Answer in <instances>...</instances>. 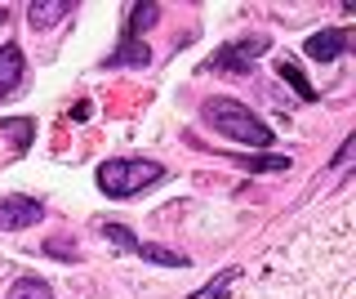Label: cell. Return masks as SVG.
Here are the masks:
<instances>
[{
	"label": "cell",
	"mask_w": 356,
	"mask_h": 299,
	"mask_svg": "<svg viewBox=\"0 0 356 299\" xmlns=\"http://www.w3.org/2000/svg\"><path fill=\"white\" fill-rule=\"evenodd\" d=\"M200 116H205L222 139L250 143V148H267V143H272V130H267L245 103H236V98H209V103L200 107Z\"/></svg>",
	"instance_id": "obj_1"
},
{
	"label": "cell",
	"mask_w": 356,
	"mask_h": 299,
	"mask_svg": "<svg viewBox=\"0 0 356 299\" xmlns=\"http://www.w3.org/2000/svg\"><path fill=\"white\" fill-rule=\"evenodd\" d=\"M161 165L156 161H129V157H120V161H103L98 165V187H103L107 197H134V192H143L147 183L161 179Z\"/></svg>",
	"instance_id": "obj_2"
},
{
	"label": "cell",
	"mask_w": 356,
	"mask_h": 299,
	"mask_svg": "<svg viewBox=\"0 0 356 299\" xmlns=\"http://www.w3.org/2000/svg\"><path fill=\"white\" fill-rule=\"evenodd\" d=\"M103 237H107V241H116L120 250L138 254V259L161 263V268H187V254H178V250H170V246H156V241H138L125 224H107V228H103Z\"/></svg>",
	"instance_id": "obj_3"
},
{
	"label": "cell",
	"mask_w": 356,
	"mask_h": 299,
	"mask_svg": "<svg viewBox=\"0 0 356 299\" xmlns=\"http://www.w3.org/2000/svg\"><path fill=\"white\" fill-rule=\"evenodd\" d=\"M44 219V206L36 197H0V232H22Z\"/></svg>",
	"instance_id": "obj_4"
},
{
	"label": "cell",
	"mask_w": 356,
	"mask_h": 299,
	"mask_svg": "<svg viewBox=\"0 0 356 299\" xmlns=\"http://www.w3.org/2000/svg\"><path fill=\"white\" fill-rule=\"evenodd\" d=\"M22 72H27V63H22V49H18V45H5V49H0V98L18 94Z\"/></svg>",
	"instance_id": "obj_5"
},
{
	"label": "cell",
	"mask_w": 356,
	"mask_h": 299,
	"mask_svg": "<svg viewBox=\"0 0 356 299\" xmlns=\"http://www.w3.org/2000/svg\"><path fill=\"white\" fill-rule=\"evenodd\" d=\"M348 49V31H339V27H330V31H316V36L307 40V54L316 63H330V59H339V54Z\"/></svg>",
	"instance_id": "obj_6"
},
{
	"label": "cell",
	"mask_w": 356,
	"mask_h": 299,
	"mask_svg": "<svg viewBox=\"0 0 356 299\" xmlns=\"http://www.w3.org/2000/svg\"><path fill=\"white\" fill-rule=\"evenodd\" d=\"M67 14H72V5H67V0H31V5H27V23L31 27H54Z\"/></svg>",
	"instance_id": "obj_7"
},
{
	"label": "cell",
	"mask_w": 356,
	"mask_h": 299,
	"mask_svg": "<svg viewBox=\"0 0 356 299\" xmlns=\"http://www.w3.org/2000/svg\"><path fill=\"white\" fill-rule=\"evenodd\" d=\"M147 59H152L147 45H138V40H129V36H125V40H120V49L107 59V68H120V63H129V68H147Z\"/></svg>",
	"instance_id": "obj_8"
},
{
	"label": "cell",
	"mask_w": 356,
	"mask_h": 299,
	"mask_svg": "<svg viewBox=\"0 0 356 299\" xmlns=\"http://www.w3.org/2000/svg\"><path fill=\"white\" fill-rule=\"evenodd\" d=\"M0 130L9 135V143H14V152H27V148H31V139H36V125H31L27 116H14V121H5Z\"/></svg>",
	"instance_id": "obj_9"
},
{
	"label": "cell",
	"mask_w": 356,
	"mask_h": 299,
	"mask_svg": "<svg viewBox=\"0 0 356 299\" xmlns=\"http://www.w3.org/2000/svg\"><path fill=\"white\" fill-rule=\"evenodd\" d=\"M156 14H161V5H152V0H147V5H134V9H129V27H125V36L134 40L138 31H147V27L156 23Z\"/></svg>",
	"instance_id": "obj_10"
},
{
	"label": "cell",
	"mask_w": 356,
	"mask_h": 299,
	"mask_svg": "<svg viewBox=\"0 0 356 299\" xmlns=\"http://www.w3.org/2000/svg\"><path fill=\"white\" fill-rule=\"evenodd\" d=\"M49 282H40V277H22V282L9 286V299H49Z\"/></svg>",
	"instance_id": "obj_11"
},
{
	"label": "cell",
	"mask_w": 356,
	"mask_h": 299,
	"mask_svg": "<svg viewBox=\"0 0 356 299\" xmlns=\"http://www.w3.org/2000/svg\"><path fill=\"white\" fill-rule=\"evenodd\" d=\"M281 76H285V81L298 90V98H316V90H312V81L303 76V68H298L294 59H281Z\"/></svg>",
	"instance_id": "obj_12"
},
{
	"label": "cell",
	"mask_w": 356,
	"mask_h": 299,
	"mask_svg": "<svg viewBox=\"0 0 356 299\" xmlns=\"http://www.w3.org/2000/svg\"><path fill=\"white\" fill-rule=\"evenodd\" d=\"M232 282H236V268H222V273H218V282L200 286V291H196V295H187V299H222V295H227V286H232Z\"/></svg>",
	"instance_id": "obj_13"
},
{
	"label": "cell",
	"mask_w": 356,
	"mask_h": 299,
	"mask_svg": "<svg viewBox=\"0 0 356 299\" xmlns=\"http://www.w3.org/2000/svg\"><path fill=\"white\" fill-rule=\"evenodd\" d=\"M241 165H245V170H289V157H276V152H272V157H254V161L245 157Z\"/></svg>",
	"instance_id": "obj_14"
},
{
	"label": "cell",
	"mask_w": 356,
	"mask_h": 299,
	"mask_svg": "<svg viewBox=\"0 0 356 299\" xmlns=\"http://www.w3.org/2000/svg\"><path fill=\"white\" fill-rule=\"evenodd\" d=\"M44 250H49V254H58V259H76V254H81V250L72 246V241H58V237H54V241H44Z\"/></svg>",
	"instance_id": "obj_15"
},
{
	"label": "cell",
	"mask_w": 356,
	"mask_h": 299,
	"mask_svg": "<svg viewBox=\"0 0 356 299\" xmlns=\"http://www.w3.org/2000/svg\"><path fill=\"white\" fill-rule=\"evenodd\" d=\"M0 23H5V9H0Z\"/></svg>",
	"instance_id": "obj_16"
}]
</instances>
